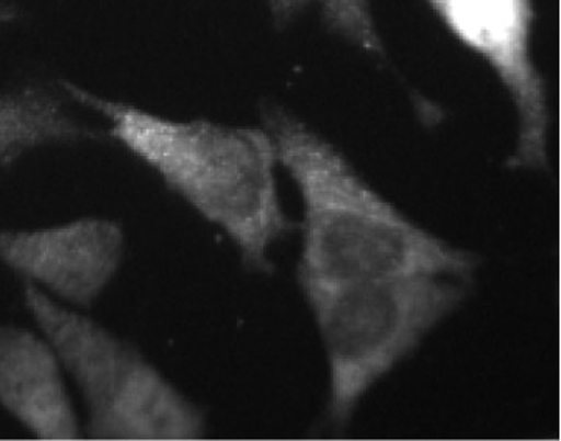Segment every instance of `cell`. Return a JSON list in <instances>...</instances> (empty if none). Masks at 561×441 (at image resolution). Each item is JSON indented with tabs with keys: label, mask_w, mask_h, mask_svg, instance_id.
<instances>
[{
	"label": "cell",
	"mask_w": 561,
	"mask_h": 441,
	"mask_svg": "<svg viewBox=\"0 0 561 441\" xmlns=\"http://www.w3.org/2000/svg\"><path fill=\"white\" fill-rule=\"evenodd\" d=\"M278 165L305 206L301 291L373 278L437 275L470 281L478 259L413 224L323 136L289 111H264Z\"/></svg>",
	"instance_id": "6da1fadb"
},
{
	"label": "cell",
	"mask_w": 561,
	"mask_h": 441,
	"mask_svg": "<svg viewBox=\"0 0 561 441\" xmlns=\"http://www.w3.org/2000/svg\"><path fill=\"white\" fill-rule=\"evenodd\" d=\"M278 22L290 21L308 7L316 5L324 25L341 38L371 55L383 52L381 36L373 16L371 0H265Z\"/></svg>",
	"instance_id": "9c48e42d"
},
{
	"label": "cell",
	"mask_w": 561,
	"mask_h": 441,
	"mask_svg": "<svg viewBox=\"0 0 561 441\" xmlns=\"http://www.w3.org/2000/svg\"><path fill=\"white\" fill-rule=\"evenodd\" d=\"M124 255V229L108 218H79L31 231L0 229V262L72 306L98 302Z\"/></svg>",
	"instance_id": "8992f818"
},
{
	"label": "cell",
	"mask_w": 561,
	"mask_h": 441,
	"mask_svg": "<svg viewBox=\"0 0 561 441\" xmlns=\"http://www.w3.org/2000/svg\"><path fill=\"white\" fill-rule=\"evenodd\" d=\"M94 136L49 89L24 87L0 94V166L35 148Z\"/></svg>",
	"instance_id": "ba28073f"
},
{
	"label": "cell",
	"mask_w": 561,
	"mask_h": 441,
	"mask_svg": "<svg viewBox=\"0 0 561 441\" xmlns=\"http://www.w3.org/2000/svg\"><path fill=\"white\" fill-rule=\"evenodd\" d=\"M0 406L36 439H81L57 354L21 326L0 325Z\"/></svg>",
	"instance_id": "52a82bcc"
},
{
	"label": "cell",
	"mask_w": 561,
	"mask_h": 441,
	"mask_svg": "<svg viewBox=\"0 0 561 441\" xmlns=\"http://www.w3.org/2000/svg\"><path fill=\"white\" fill-rule=\"evenodd\" d=\"M24 304L87 406L98 440H195L206 418L138 348L25 283Z\"/></svg>",
	"instance_id": "277c9868"
},
{
	"label": "cell",
	"mask_w": 561,
	"mask_h": 441,
	"mask_svg": "<svg viewBox=\"0 0 561 441\" xmlns=\"http://www.w3.org/2000/svg\"><path fill=\"white\" fill-rule=\"evenodd\" d=\"M454 39L489 66L507 91L518 138L513 167L548 166L549 98L534 58V0H423Z\"/></svg>",
	"instance_id": "5b68a950"
},
{
	"label": "cell",
	"mask_w": 561,
	"mask_h": 441,
	"mask_svg": "<svg viewBox=\"0 0 561 441\" xmlns=\"http://www.w3.org/2000/svg\"><path fill=\"white\" fill-rule=\"evenodd\" d=\"M18 11L9 2L0 0V25L9 24V22L16 20Z\"/></svg>",
	"instance_id": "30bf717a"
},
{
	"label": "cell",
	"mask_w": 561,
	"mask_h": 441,
	"mask_svg": "<svg viewBox=\"0 0 561 441\" xmlns=\"http://www.w3.org/2000/svg\"><path fill=\"white\" fill-rule=\"evenodd\" d=\"M302 294L327 354L328 417L342 429L373 385L459 309L467 287L448 276L400 275L316 285Z\"/></svg>",
	"instance_id": "3957f363"
},
{
	"label": "cell",
	"mask_w": 561,
	"mask_h": 441,
	"mask_svg": "<svg viewBox=\"0 0 561 441\" xmlns=\"http://www.w3.org/2000/svg\"><path fill=\"white\" fill-rule=\"evenodd\" d=\"M66 94L110 124V133L238 248L249 269L268 272V250L291 224L278 195L275 147L264 128L172 121L62 83Z\"/></svg>",
	"instance_id": "7a4b0ae2"
}]
</instances>
